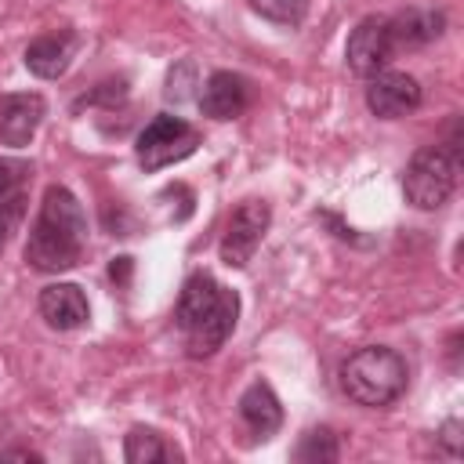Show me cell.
Returning a JSON list of instances; mask_svg holds the SVG:
<instances>
[{"instance_id":"8fae6325","label":"cell","mask_w":464,"mask_h":464,"mask_svg":"<svg viewBox=\"0 0 464 464\" xmlns=\"http://www.w3.org/2000/svg\"><path fill=\"white\" fill-rule=\"evenodd\" d=\"M196 105L203 109V116L210 120H236L246 112L250 105V87L239 72H228V69H214L203 83H199V94H196Z\"/></svg>"},{"instance_id":"44dd1931","label":"cell","mask_w":464,"mask_h":464,"mask_svg":"<svg viewBox=\"0 0 464 464\" xmlns=\"http://www.w3.org/2000/svg\"><path fill=\"white\" fill-rule=\"evenodd\" d=\"M464 428H460V420H446L442 428H439V446H442V457H450V460H457L460 457V442H464V435H460Z\"/></svg>"},{"instance_id":"e0dca14e","label":"cell","mask_w":464,"mask_h":464,"mask_svg":"<svg viewBox=\"0 0 464 464\" xmlns=\"http://www.w3.org/2000/svg\"><path fill=\"white\" fill-rule=\"evenodd\" d=\"M250 7L261 18H268L276 25H286V29L301 25L304 14H308V0H250Z\"/></svg>"},{"instance_id":"7a4b0ae2","label":"cell","mask_w":464,"mask_h":464,"mask_svg":"<svg viewBox=\"0 0 464 464\" xmlns=\"http://www.w3.org/2000/svg\"><path fill=\"white\" fill-rule=\"evenodd\" d=\"M239 319V294L221 286L210 272H192L178 294L174 323L185 337L188 359H210L236 330Z\"/></svg>"},{"instance_id":"52a82bcc","label":"cell","mask_w":464,"mask_h":464,"mask_svg":"<svg viewBox=\"0 0 464 464\" xmlns=\"http://www.w3.org/2000/svg\"><path fill=\"white\" fill-rule=\"evenodd\" d=\"M395 54H399V47H395V40H392V25H388L384 14H366V18L348 33L344 62H348V69H352L359 80H370V76H377L381 69H388Z\"/></svg>"},{"instance_id":"9c48e42d","label":"cell","mask_w":464,"mask_h":464,"mask_svg":"<svg viewBox=\"0 0 464 464\" xmlns=\"http://www.w3.org/2000/svg\"><path fill=\"white\" fill-rule=\"evenodd\" d=\"M47 116V102L36 91H18L0 98V141L11 149H25Z\"/></svg>"},{"instance_id":"7c38bea8","label":"cell","mask_w":464,"mask_h":464,"mask_svg":"<svg viewBox=\"0 0 464 464\" xmlns=\"http://www.w3.org/2000/svg\"><path fill=\"white\" fill-rule=\"evenodd\" d=\"M36 308H40V319L58 330V334H69V330H80L87 319H91V304H87V294L76 286V283H47L36 297Z\"/></svg>"},{"instance_id":"5b68a950","label":"cell","mask_w":464,"mask_h":464,"mask_svg":"<svg viewBox=\"0 0 464 464\" xmlns=\"http://www.w3.org/2000/svg\"><path fill=\"white\" fill-rule=\"evenodd\" d=\"M199 149V130L181 120V116H170V112H160L152 116L141 134H138V145H134V156H138V167L156 174L170 163H181L188 160L192 152Z\"/></svg>"},{"instance_id":"2e32d148","label":"cell","mask_w":464,"mask_h":464,"mask_svg":"<svg viewBox=\"0 0 464 464\" xmlns=\"http://www.w3.org/2000/svg\"><path fill=\"white\" fill-rule=\"evenodd\" d=\"M294 457L301 464H334L341 457V442H337V431L319 424V428H308L294 450Z\"/></svg>"},{"instance_id":"d6986e66","label":"cell","mask_w":464,"mask_h":464,"mask_svg":"<svg viewBox=\"0 0 464 464\" xmlns=\"http://www.w3.org/2000/svg\"><path fill=\"white\" fill-rule=\"evenodd\" d=\"M192 87H199L196 83V65L185 58V62H178L170 72H167V102H185V98H192Z\"/></svg>"},{"instance_id":"7402d4cb","label":"cell","mask_w":464,"mask_h":464,"mask_svg":"<svg viewBox=\"0 0 464 464\" xmlns=\"http://www.w3.org/2000/svg\"><path fill=\"white\" fill-rule=\"evenodd\" d=\"M127 276H130V257H112L109 279H112V283H127Z\"/></svg>"},{"instance_id":"ac0fdd59","label":"cell","mask_w":464,"mask_h":464,"mask_svg":"<svg viewBox=\"0 0 464 464\" xmlns=\"http://www.w3.org/2000/svg\"><path fill=\"white\" fill-rule=\"evenodd\" d=\"M22 218H25V196H22V192L0 199V254L7 250V243H11V236L18 232Z\"/></svg>"},{"instance_id":"6da1fadb","label":"cell","mask_w":464,"mask_h":464,"mask_svg":"<svg viewBox=\"0 0 464 464\" xmlns=\"http://www.w3.org/2000/svg\"><path fill=\"white\" fill-rule=\"evenodd\" d=\"M87 250V214L83 203L65 185H47L36 221L25 239V265L44 276H58L80 265Z\"/></svg>"},{"instance_id":"4fadbf2b","label":"cell","mask_w":464,"mask_h":464,"mask_svg":"<svg viewBox=\"0 0 464 464\" xmlns=\"http://www.w3.org/2000/svg\"><path fill=\"white\" fill-rule=\"evenodd\" d=\"M236 406H239V420L250 428L254 439H272L283 428V402L268 381H250Z\"/></svg>"},{"instance_id":"ffe728a7","label":"cell","mask_w":464,"mask_h":464,"mask_svg":"<svg viewBox=\"0 0 464 464\" xmlns=\"http://www.w3.org/2000/svg\"><path fill=\"white\" fill-rule=\"evenodd\" d=\"M25 174H29V163H22V160H7V156H0V199H7V196H14V192H18V185L25 181Z\"/></svg>"},{"instance_id":"8992f818","label":"cell","mask_w":464,"mask_h":464,"mask_svg":"<svg viewBox=\"0 0 464 464\" xmlns=\"http://www.w3.org/2000/svg\"><path fill=\"white\" fill-rule=\"evenodd\" d=\"M268 225H272V210H268L265 199H246V203H239V207L228 214V225H225L221 246H218L221 261H225L228 268H246V265L254 261V254H257V246H261V239H265V232H268Z\"/></svg>"},{"instance_id":"3957f363","label":"cell","mask_w":464,"mask_h":464,"mask_svg":"<svg viewBox=\"0 0 464 464\" xmlns=\"http://www.w3.org/2000/svg\"><path fill=\"white\" fill-rule=\"evenodd\" d=\"M337 381H341V392L355 406H362V410H388L392 402L402 399V392L410 384V366L388 344H362V348H355L341 362Z\"/></svg>"},{"instance_id":"ba28073f","label":"cell","mask_w":464,"mask_h":464,"mask_svg":"<svg viewBox=\"0 0 464 464\" xmlns=\"http://www.w3.org/2000/svg\"><path fill=\"white\" fill-rule=\"evenodd\" d=\"M424 102V91L417 83V76L399 72V69H381L377 76L366 80V109L377 120H399L417 112Z\"/></svg>"},{"instance_id":"277c9868","label":"cell","mask_w":464,"mask_h":464,"mask_svg":"<svg viewBox=\"0 0 464 464\" xmlns=\"http://www.w3.org/2000/svg\"><path fill=\"white\" fill-rule=\"evenodd\" d=\"M457 174H460V152L457 149L424 145L410 156V163L402 170V196L417 210H439L453 196Z\"/></svg>"},{"instance_id":"9a60e30c","label":"cell","mask_w":464,"mask_h":464,"mask_svg":"<svg viewBox=\"0 0 464 464\" xmlns=\"http://www.w3.org/2000/svg\"><path fill=\"white\" fill-rule=\"evenodd\" d=\"M123 460L127 464H163V460H181V450L170 446L160 431L138 424L123 439Z\"/></svg>"},{"instance_id":"30bf717a","label":"cell","mask_w":464,"mask_h":464,"mask_svg":"<svg viewBox=\"0 0 464 464\" xmlns=\"http://www.w3.org/2000/svg\"><path fill=\"white\" fill-rule=\"evenodd\" d=\"M76 47H80V36L76 29H54V33H40L36 40L25 44V69L40 80H58L69 72L72 58H76Z\"/></svg>"},{"instance_id":"603a6c76","label":"cell","mask_w":464,"mask_h":464,"mask_svg":"<svg viewBox=\"0 0 464 464\" xmlns=\"http://www.w3.org/2000/svg\"><path fill=\"white\" fill-rule=\"evenodd\" d=\"M0 460H44L36 450H4Z\"/></svg>"},{"instance_id":"5bb4252c","label":"cell","mask_w":464,"mask_h":464,"mask_svg":"<svg viewBox=\"0 0 464 464\" xmlns=\"http://www.w3.org/2000/svg\"><path fill=\"white\" fill-rule=\"evenodd\" d=\"M388 25H392V40L399 51H417L442 36L446 14L435 7H402V11L388 14Z\"/></svg>"}]
</instances>
